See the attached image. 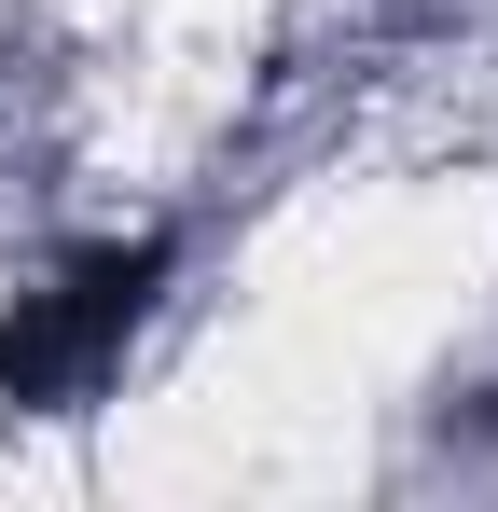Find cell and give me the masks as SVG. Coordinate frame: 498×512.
<instances>
[{"instance_id":"obj_1","label":"cell","mask_w":498,"mask_h":512,"mask_svg":"<svg viewBox=\"0 0 498 512\" xmlns=\"http://www.w3.org/2000/svg\"><path fill=\"white\" fill-rule=\"evenodd\" d=\"M166 291V236H83L42 291L0 305V416H70L97 402V374L125 360V333Z\"/></svg>"}]
</instances>
